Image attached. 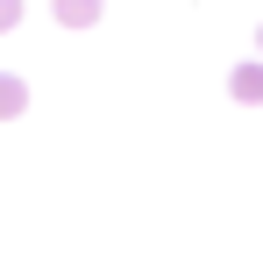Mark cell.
Wrapping results in <instances>:
<instances>
[{"label":"cell","mask_w":263,"mask_h":256,"mask_svg":"<svg viewBox=\"0 0 263 256\" xmlns=\"http://www.w3.org/2000/svg\"><path fill=\"white\" fill-rule=\"evenodd\" d=\"M228 93H235L242 107H263V64H235V71H228Z\"/></svg>","instance_id":"6da1fadb"},{"label":"cell","mask_w":263,"mask_h":256,"mask_svg":"<svg viewBox=\"0 0 263 256\" xmlns=\"http://www.w3.org/2000/svg\"><path fill=\"white\" fill-rule=\"evenodd\" d=\"M50 14H57L64 29H92V22H100V0H57Z\"/></svg>","instance_id":"7a4b0ae2"},{"label":"cell","mask_w":263,"mask_h":256,"mask_svg":"<svg viewBox=\"0 0 263 256\" xmlns=\"http://www.w3.org/2000/svg\"><path fill=\"white\" fill-rule=\"evenodd\" d=\"M22 107H29V85L14 79V71H0V121H7V114H22Z\"/></svg>","instance_id":"3957f363"},{"label":"cell","mask_w":263,"mask_h":256,"mask_svg":"<svg viewBox=\"0 0 263 256\" xmlns=\"http://www.w3.org/2000/svg\"><path fill=\"white\" fill-rule=\"evenodd\" d=\"M7 29H22V0H0V36Z\"/></svg>","instance_id":"277c9868"}]
</instances>
